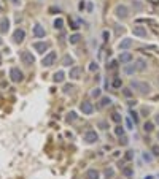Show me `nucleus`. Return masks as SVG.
I'll list each match as a JSON object with an SVG mask.
<instances>
[{
  "label": "nucleus",
  "mask_w": 159,
  "mask_h": 179,
  "mask_svg": "<svg viewBox=\"0 0 159 179\" xmlns=\"http://www.w3.org/2000/svg\"><path fill=\"white\" fill-rule=\"evenodd\" d=\"M92 97H96V98H99V97H100V89H99V87H96V89L92 90Z\"/></svg>",
  "instance_id": "2f4dec72"
},
{
  "label": "nucleus",
  "mask_w": 159,
  "mask_h": 179,
  "mask_svg": "<svg viewBox=\"0 0 159 179\" xmlns=\"http://www.w3.org/2000/svg\"><path fill=\"white\" fill-rule=\"evenodd\" d=\"M111 119H113L115 122H118V124L121 122V116H119L118 113H113V114H111Z\"/></svg>",
  "instance_id": "cd10ccee"
},
{
  "label": "nucleus",
  "mask_w": 159,
  "mask_h": 179,
  "mask_svg": "<svg viewBox=\"0 0 159 179\" xmlns=\"http://www.w3.org/2000/svg\"><path fill=\"white\" fill-rule=\"evenodd\" d=\"M97 68H99V65H97L96 62H91V65H89V70H91V72H94V70H97Z\"/></svg>",
  "instance_id": "72a5a7b5"
},
{
  "label": "nucleus",
  "mask_w": 159,
  "mask_h": 179,
  "mask_svg": "<svg viewBox=\"0 0 159 179\" xmlns=\"http://www.w3.org/2000/svg\"><path fill=\"white\" fill-rule=\"evenodd\" d=\"M132 33L135 36H138V38H147L148 36V32H147V29H145L143 25H134L132 27Z\"/></svg>",
  "instance_id": "0eeeda50"
},
{
  "label": "nucleus",
  "mask_w": 159,
  "mask_h": 179,
  "mask_svg": "<svg viewBox=\"0 0 159 179\" xmlns=\"http://www.w3.org/2000/svg\"><path fill=\"white\" fill-rule=\"evenodd\" d=\"M123 94H124L126 97H131V95H132V90H131V89H124Z\"/></svg>",
  "instance_id": "e433bc0d"
},
{
  "label": "nucleus",
  "mask_w": 159,
  "mask_h": 179,
  "mask_svg": "<svg viewBox=\"0 0 159 179\" xmlns=\"http://www.w3.org/2000/svg\"><path fill=\"white\" fill-rule=\"evenodd\" d=\"M113 86H115V87H119V86H121V81H119V79H115V81H113Z\"/></svg>",
  "instance_id": "4c0bfd02"
},
{
  "label": "nucleus",
  "mask_w": 159,
  "mask_h": 179,
  "mask_svg": "<svg viewBox=\"0 0 159 179\" xmlns=\"http://www.w3.org/2000/svg\"><path fill=\"white\" fill-rule=\"evenodd\" d=\"M32 46H33V49H35L37 52H40V54H43L46 49H48V43L46 41H35Z\"/></svg>",
  "instance_id": "9b49d317"
},
{
  "label": "nucleus",
  "mask_w": 159,
  "mask_h": 179,
  "mask_svg": "<svg viewBox=\"0 0 159 179\" xmlns=\"http://www.w3.org/2000/svg\"><path fill=\"white\" fill-rule=\"evenodd\" d=\"M64 79H65V73H64L62 70H59V72L54 73V76H53V81H54V83H62Z\"/></svg>",
  "instance_id": "a211bd4d"
},
{
  "label": "nucleus",
  "mask_w": 159,
  "mask_h": 179,
  "mask_svg": "<svg viewBox=\"0 0 159 179\" xmlns=\"http://www.w3.org/2000/svg\"><path fill=\"white\" fill-rule=\"evenodd\" d=\"M118 60H119V63H124V65H126V63H131V62L134 60V56H132L129 51H124V52L119 54Z\"/></svg>",
  "instance_id": "1a4fd4ad"
},
{
  "label": "nucleus",
  "mask_w": 159,
  "mask_h": 179,
  "mask_svg": "<svg viewBox=\"0 0 159 179\" xmlns=\"http://www.w3.org/2000/svg\"><path fill=\"white\" fill-rule=\"evenodd\" d=\"M10 79H11L13 83H21V81L24 79V75H22V72L18 67H13V68L10 70Z\"/></svg>",
  "instance_id": "7ed1b4c3"
},
{
  "label": "nucleus",
  "mask_w": 159,
  "mask_h": 179,
  "mask_svg": "<svg viewBox=\"0 0 159 179\" xmlns=\"http://www.w3.org/2000/svg\"><path fill=\"white\" fill-rule=\"evenodd\" d=\"M153 122H145V125H143V130L147 131V133H150V131H153Z\"/></svg>",
  "instance_id": "a878e982"
},
{
  "label": "nucleus",
  "mask_w": 159,
  "mask_h": 179,
  "mask_svg": "<svg viewBox=\"0 0 159 179\" xmlns=\"http://www.w3.org/2000/svg\"><path fill=\"white\" fill-rule=\"evenodd\" d=\"M115 14H116L118 19H127L129 18V10H127L126 5H118L116 8H115Z\"/></svg>",
  "instance_id": "f03ea898"
},
{
  "label": "nucleus",
  "mask_w": 159,
  "mask_h": 179,
  "mask_svg": "<svg viewBox=\"0 0 159 179\" xmlns=\"http://www.w3.org/2000/svg\"><path fill=\"white\" fill-rule=\"evenodd\" d=\"M154 124H158V125H159V113L154 116Z\"/></svg>",
  "instance_id": "58836bf2"
},
{
  "label": "nucleus",
  "mask_w": 159,
  "mask_h": 179,
  "mask_svg": "<svg viewBox=\"0 0 159 179\" xmlns=\"http://www.w3.org/2000/svg\"><path fill=\"white\" fill-rule=\"evenodd\" d=\"M103 36H105V40H108V36H110V33H108L107 30H105V32H103Z\"/></svg>",
  "instance_id": "79ce46f5"
},
{
  "label": "nucleus",
  "mask_w": 159,
  "mask_h": 179,
  "mask_svg": "<svg viewBox=\"0 0 159 179\" xmlns=\"http://www.w3.org/2000/svg\"><path fill=\"white\" fill-rule=\"evenodd\" d=\"M158 140H159V131H158Z\"/></svg>",
  "instance_id": "c03bdc74"
},
{
  "label": "nucleus",
  "mask_w": 159,
  "mask_h": 179,
  "mask_svg": "<svg viewBox=\"0 0 159 179\" xmlns=\"http://www.w3.org/2000/svg\"><path fill=\"white\" fill-rule=\"evenodd\" d=\"M2 45H3V40H2V38H0V46H2Z\"/></svg>",
  "instance_id": "37998d69"
},
{
  "label": "nucleus",
  "mask_w": 159,
  "mask_h": 179,
  "mask_svg": "<svg viewBox=\"0 0 159 179\" xmlns=\"http://www.w3.org/2000/svg\"><path fill=\"white\" fill-rule=\"evenodd\" d=\"M8 29H10V21L8 19H2V22H0V32L2 33H6L8 32Z\"/></svg>",
  "instance_id": "6ab92c4d"
},
{
  "label": "nucleus",
  "mask_w": 159,
  "mask_h": 179,
  "mask_svg": "<svg viewBox=\"0 0 159 179\" xmlns=\"http://www.w3.org/2000/svg\"><path fill=\"white\" fill-rule=\"evenodd\" d=\"M113 174H115V171L111 170V168H110V170H105V176H107V179H111V178H113Z\"/></svg>",
  "instance_id": "7c9ffc66"
},
{
  "label": "nucleus",
  "mask_w": 159,
  "mask_h": 179,
  "mask_svg": "<svg viewBox=\"0 0 159 179\" xmlns=\"http://www.w3.org/2000/svg\"><path fill=\"white\" fill-rule=\"evenodd\" d=\"M73 63V57H70L69 54L67 56H64V59H62V65L64 67H70Z\"/></svg>",
  "instance_id": "412c9836"
},
{
  "label": "nucleus",
  "mask_w": 159,
  "mask_h": 179,
  "mask_svg": "<svg viewBox=\"0 0 159 179\" xmlns=\"http://www.w3.org/2000/svg\"><path fill=\"white\" fill-rule=\"evenodd\" d=\"M110 105H111L110 97H102V98H100V106H110Z\"/></svg>",
  "instance_id": "5701e85b"
},
{
  "label": "nucleus",
  "mask_w": 159,
  "mask_h": 179,
  "mask_svg": "<svg viewBox=\"0 0 159 179\" xmlns=\"http://www.w3.org/2000/svg\"><path fill=\"white\" fill-rule=\"evenodd\" d=\"M131 119L134 120V124H138V116H137V113H135V111L131 113Z\"/></svg>",
  "instance_id": "c85d7f7f"
},
{
  "label": "nucleus",
  "mask_w": 159,
  "mask_h": 179,
  "mask_svg": "<svg viewBox=\"0 0 159 179\" xmlns=\"http://www.w3.org/2000/svg\"><path fill=\"white\" fill-rule=\"evenodd\" d=\"M100 174L97 170H94V168H89V170L84 173V179H99Z\"/></svg>",
  "instance_id": "4468645a"
},
{
  "label": "nucleus",
  "mask_w": 159,
  "mask_h": 179,
  "mask_svg": "<svg viewBox=\"0 0 159 179\" xmlns=\"http://www.w3.org/2000/svg\"><path fill=\"white\" fill-rule=\"evenodd\" d=\"M126 127L129 128V130H132L134 125H132V119H126Z\"/></svg>",
  "instance_id": "473e14b6"
},
{
  "label": "nucleus",
  "mask_w": 159,
  "mask_h": 179,
  "mask_svg": "<svg viewBox=\"0 0 159 179\" xmlns=\"http://www.w3.org/2000/svg\"><path fill=\"white\" fill-rule=\"evenodd\" d=\"M131 87H132L134 90H137L138 94H142V95H145V94H150L151 87L148 83H145V81H131Z\"/></svg>",
  "instance_id": "f257e3e1"
},
{
  "label": "nucleus",
  "mask_w": 159,
  "mask_h": 179,
  "mask_svg": "<svg viewBox=\"0 0 159 179\" xmlns=\"http://www.w3.org/2000/svg\"><path fill=\"white\" fill-rule=\"evenodd\" d=\"M143 160H145V162H151V160H153V157H151L150 154L145 152V154H143Z\"/></svg>",
  "instance_id": "f704fd0d"
},
{
  "label": "nucleus",
  "mask_w": 159,
  "mask_h": 179,
  "mask_svg": "<svg viewBox=\"0 0 159 179\" xmlns=\"http://www.w3.org/2000/svg\"><path fill=\"white\" fill-rule=\"evenodd\" d=\"M151 152H153V155H156V157L159 155V146L158 144H154V146L151 147Z\"/></svg>",
  "instance_id": "c756f323"
},
{
  "label": "nucleus",
  "mask_w": 159,
  "mask_h": 179,
  "mask_svg": "<svg viewBox=\"0 0 159 179\" xmlns=\"http://www.w3.org/2000/svg\"><path fill=\"white\" fill-rule=\"evenodd\" d=\"M56 57H57V54H56V52H54V51H49L45 57H43L42 65H43V67H51L53 63L56 62Z\"/></svg>",
  "instance_id": "39448f33"
},
{
  "label": "nucleus",
  "mask_w": 159,
  "mask_h": 179,
  "mask_svg": "<svg viewBox=\"0 0 159 179\" xmlns=\"http://www.w3.org/2000/svg\"><path fill=\"white\" fill-rule=\"evenodd\" d=\"M62 27H64V19L62 18H57L56 21H54V29L59 30V29H62Z\"/></svg>",
  "instance_id": "b1692460"
},
{
  "label": "nucleus",
  "mask_w": 159,
  "mask_h": 179,
  "mask_svg": "<svg viewBox=\"0 0 159 179\" xmlns=\"http://www.w3.org/2000/svg\"><path fill=\"white\" fill-rule=\"evenodd\" d=\"M80 40H81L80 33H73V35H70L69 41H70V45H76V43H80Z\"/></svg>",
  "instance_id": "aec40b11"
},
{
  "label": "nucleus",
  "mask_w": 159,
  "mask_h": 179,
  "mask_svg": "<svg viewBox=\"0 0 159 179\" xmlns=\"http://www.w3.org/2000/svg\"><path fill=\"white\" fill-rule=\"evenodd\" d=\"M115 133H116L119 138H121V136H124V128L121 127V125H118L116 128H115Z\"/></svg>",
  "instance_id": "bb28decb"
},
{
  "label": "nucleus",
  "mask_w": 159,
  "mask_h": 179,
  "mask_svg": "<svg viewBox=\"0 0 159 179\" xmlns=\"http://www.w3.org/2000/svg\"><path fill=\"white\" fill-rule=\"evenodd\" d=\"M24 38H26V32H24V29H16L15 30V33H13V40H15V43H22L24 41Z\"/></svg>",
  "instance_id": "9d476101"
},
{
  "label": "nucleus",
  "mask_w": 159,
  "mask_h": 179,
  "mask_svg": "<svg viewBox=\"0 0 159 179\" xmlns=\"http://www.w3.org/2000/svg\"><path fill=\"white\" fill-rule=\"evenodd\" d=\"M123 72L126 73V75H134V73L137 72V67H135V63H126Z\"/></svg>",
  "instance_id": "2eb2a0df"
},
{
  "label": "nucleus",
  "mask_w": 159,
  "mask_h": 179,
  "mask_svg": "<svg viewBox=\"0 0 159 179\" xmlns=\"http://www.w3.org/2000/svg\"><path fill=\"white\" fill-rule=\"evenodd\" d=\"M100 128H102V130H105V128H107V124H105V122H100Z\"/></svg>",
  "instance_id": "a19ab883"
},
{
  "label": "nucleus",
  "mask_w": 159,
  "mask_h": 179,
  "mask_svg": "<svg viewBox=\"0 0 159 179\" xmlns=\"http://www.w3.org/2000/svg\"><path fill=\"white\" fill-rule=\"evenodd\" d=\"M76 117H78V116H76L75 111H70L69 116H67V122H73V120H76Z\"/></svg>",
  "instance_id": "393cba45"
},
{
  "label": "nucleus",
  "mask_w": 159,
  "mask_h": 179,
  "mask_svg": "<svg viewBox=\"0 0 159 179\" xmlns=\"http://www.w3.org/2000/svg\"><path fill=\"white\" fill-rule=\"evenodd\" d=\"M135 67H137V72H145L147 70V60L145 59H137V63H135Z\"/></svg>",
  "instance_id": "f3484780"
},
{
  "label": "nucleus",
  "mask_w": 159,
  "mask_h": 179,
  "mask_svg": "<svg viewBox=\"0 0 159 179\" xmlns=\"http://www.w3.org/2000/svg\"><path fill=\"white\" fill-rule=\"evenodd\" d=\"M19 57H21L22 63H26V65H33V62H35V57L32 56L30 51H21Z\"/></svg>",
  "instance_id": "423d86ee"
},
{
  "label": "nucleus",
  "mask_w": 159,
  "mask_h": 179,
  "mask_svg": "<svg viewBox=\"0 0 159 179\" xmlns=\"http://www.w3.org/2000/svg\"><path fill=\"white\" fill-rule=\"evenodd\" d=\"M72 89H73V86H72V84H67V86L64 87V92H65V94H69Z\"/></svg>",
  "instance_id": "c9c22d12"
},
{
  "label": "nucleus",
  "mask_w": 159,
  "mask_h": 179,
  "mask_svg": "<svg viewBox=\"0 0 159 179\" xmlns=\"http://www.w3.org/2000/svg\"><path fill=\"white\" fill-rule=\"evenodd\" d=\"M123 174H124L126 178H131V176L134 174V170H132L131 167H124V168H123Z\"/></svg>",
  "instance_id": "4be33fe9"
},
{
  "label": "nucleus",
  "mask_w": 159,
  "mask_h": 179,
  "mask_svg": "<svg viewBox=\"0 0 159 179\" xmlns=\"http://www.w3.org/2000/svg\"><path fill=\"white\" fill-rule=\"evenodd\" d=\"M126 158H127V160H131V158H132V151H129V152H127Z\"/></svg>",
  "instance_id": "ea45409f"
},
{
  "label": "nucleus",
  "mask_w": 159,
  "mask_h": 179,
  "mask_svg": "<svg viewBox=\"0 0 159 179\" xmlns=\"http://www.w3.org/2000/svg\"><path fill=\"white\" fill-rule=\"evenodd\" d=\"M132 38H123L119 41V45H118V48L121 49V51H126V49H129L131 46H132Z\"/></svg>",
  "instance_id": "ddd939ff"
},
{
  "label": "nucleus",
  "mask_w": 159,
  "mask_h": 179,
  "mask_svg": "<svg viewBox=\"0 0 159 179\" xmlns=\"http://www.w3.org/2000/svg\"><path fill=\"white\" fill-rule=\"evenodd\" d=\"M45 35H46V32L43 29V25H40V24L33 25V36L35 38H45Z\"/></svg>",
  "instance_id": "f8f14e48"
},
{
  "label": "nucleus",
  "mask_w": 159,
  "mask_h": 179,
  "mask_svg": "<svg viewBox=\"0 0 159 179\" xmlns=\"http://www.w3.org/2000/svg\"><path fill=\"white\" fill-rule=\"evenodd\" d=\"M69 76L72 78V79H80V76H81V68H80V67H73V68L70 70Z\"/></svg>",
  "instance_id": "dca6fc26"
},
{
  "label": "nucleus",
  "mask_w": 159,
  "mask_h": 179,
  "mask_svg": "<svg viewBox=\"0 0 159 179\" xmlns=\"http://www.w3.org/2000/svg\"><path fill=\"white\" fill-rule=\"evenodd\" d=\"M83 140H84L86 144H94V143H97V140H99V135H97V131H94V130H87L86 133H84Z\"/></svg>",
  "instance_id": "20e7f679"
},
{
  "label": "nucleus",
  "mask_w": 159,
  "mask_h": 179,
  "mask_svg": "<svg viewBox=\"0 0 159 179\" xmlns=\"http://www.w3.org/2000/svg\"><path fill=\"white\" fill-rule=\"evenodd\" d=\"M80 109H81V113L86 114V116H91V114L94 113V106L91 102H83L80 105Z\"/></svg>",
  "instance_id": "6e6552de"
}]
</instances>
